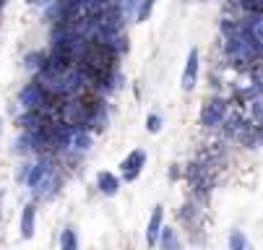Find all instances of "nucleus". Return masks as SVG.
I'll return each instance as SVG.
<instances>
[{"mask_svg": "<svg viewBox=\"0 0 263 250\" xmlns=\"http://www.w3.org/2000/svg\"><path fill=\"white\" fill-rule=\"evenodd\" d=\"M47 89L42 86V83H29V86L21 92V104H24L26 110H32V112H39L42 110V104L47 102Z\"/></svg>", "mask_w": 263, "mask_h": 250, "instance_id": "f257e3e1", "label": "nucleus"}, {"mask_svg": "<svg viewBox=\"0 0 263 250\" xmlns=\"http://www.w3.org/2000/svg\"><path fill=\"white\" fill-rule=\"evenodd\" d=\"M224 112H227V104H224L222 99H214V102H208L204 110H201V123H204L206 128H216V125H222V120H224Z\"/></svg>", "mask_w": 263, "mask_h": 250, "instance_id": "f03ea898", "label": "nucleus"}, {"mask_svg": "<svg viewBox=\"0 0 263 250\" xmlns=\"http://www.w3.org/2000/svg\"><path fill=\"white\" fill-rule=\"evenodd\" d=\"M146 162V151L144 149H136V151H131L125 159H123V177L125 180H136L138 177V172H141V167H144Z\"/></svg>", "mask_w": 263, "mask_h": 250, "instance_id": "7ed1b4c3", "label": "nucleus"}, {"mask_svg": "<svg viewBox=\"0 0 263 250\" xmlns=\"http://www.w3.org/2000/svg\"><path fill=\"white\" fill-rule=\"evenodd\" d=\"M195 76H198V50H190L185 73H183V89L185 92H190V89L195 86Z\"/></svg>", "mask_w": 263, "mask_h": 250, "instance_id": "20e7f679", "label": "nucleus"}, {"mask_svg": "<svg viewBox=\"0 0 263 250\" xmlns=\"http://www.w3.org/2000/svg\"><path fill=\"white\" fill-rule=\"evenodd\" d=\"M96 188H99L104 195H115L120 191V180H117V175H112V172H99V175H96Z\"/></svg>", "mask_w": 263, "mask_h": 250, "instance_id": "39448f33", "label": "nucleus"}, {"mask_svg": "<svg viewBox=\"0 0 263 250\" xmlns=\"http://www.w3.org/2000/svg\"><path fill=\"white\" fill-rule=\"evenodd\" d=\"M68 146L78 149V151H89V146H92V133H86L84 128H73L71 138H68Z\"/></svg>", "mask_w": 263, "mask_h": 250, "instance_id": "423d86ee", "label": "nucleus"}, {"mask_svg": "<svg viewBox=\"0 0 263 250\" xmlns=\"http://www.w3.org/2000/svg\"><path fill=\"white\" fill-rule=\"evenodd\" d=\"M162 219H164V209L156 206L151 214V222H149V232H146L149 245H156V237H159V230H162Z\"/></svg>", "mask_w": 263, "mask_h": 250, "instance_id": "0eeeda50", "label": "nucleus"}, {"mask_svg": "<svg viewBox=\"0 0 263 250\" xmlns=\"http://www.w3.org/2000/svg\"><path fill=\"white\" fill-rule=\"evenodd\" d=\"M52 172V167L47 164V162H42V164H37L32 172H29V188H32V191H37V188H39L42 183H44V177H47Z\"/></svg>", "mask_w": 263, "mask_h": 250, "instance_id": "6e6552de", "label": "nucleus"}, {"mask_svg": "<svg viewBox=\"0 0 263 250\" xmlns=\"http://www.w3.org/2000/svg\"><path fill=\"white\" fill-rule=\"evenodd\" d=\"M34 216H37V209L26 206L24 216H21V234H24V237H32V234H34Z\"/></svg>", "mask_w": 263, "mask_h": 250, "instance_id": "1a4fd4ad", "label": "nucleus"}, {"mask_svg": "<svg viewBox=\"0 0 263 250\" xmlns=\"http://www.w3.org/2000/svg\"><path fill=\"white\" fill-rule=\"evenodd\" d=\"M151 8H154V0H141V5H138V11H136V21H138V24L151 16Z\"/></svg>", "mask_w": 263, "mask_h": 250, "instance_id": "9d476101", "label": "nucleus"}, {"mask_svg": "<svg viewBox=\"0 0 263 250\" xmlns=\"http://www.w3.org/2000/svg\"><path fill=\"white\" fill-rule=\"evenodd\" d=\"M76 245H78V240H76V234H73V230H65V232H63V237H60V248L73 250Z\"/></svg>", "mask_w": 263, "mask_h": 250, "instance_id": "9b49d317", "label": "nucleus"}, {"mask_svg": "<svg viewBox=\"0 0 263 250\" xmlns=\"http://www.w3.org/2000/svg\"><path fill=\"white\" fill-rule=\"evenodd\" d=\"M156 240H159L162 248H177V240H175V232L172 230H164L162 237H156Z\"/></svg>", "mask_w": 263, "mask_h": 250, "instance_id": "f8f14e48", "label": "nucleus"}, {"mask_svg": "<svg viewBox=\"0 0 263 250\" xmlns=\"http://www.w3.org/2000/svg\"><path fill=\"white\" fill-rule=\"evenodd\" d=\"M229 248H232V250H245V248H247V240H245V234H240V232H235V234H232V240H229Z\"/></svg>", "mask_w": 263, "mask_h": 250, "instance_id": "ddd939ff", "label": "nucleus"}, {"mask_svg": "<svg viewBox=\"0 0 263 250\" xmlns=\"http://www.w3.org/2000/svg\"><path fill=\"white\" fill-rule=\"evenodd\" d=\"M146 128H149V133H159V131H162V117H159V115H149Z\"/></svg>", "mask_w": 263, "mask_h": 250, "instance_id": "4468645a", "label": "nucleus"}, {"mask_svg": "<svg viewBox=\"0 0 263 250\" xmlns=\"http://www.w3.org/2000/svg\"><path fill=\"white\" fill-rule=\"evenodd\" d=\"M26 68L29 71H39L42 68V55H29L26 58Z\"/></svg>", "mask_w": 263, "mask_h": 250, "instance_id": "2eb2a0df", "label": "nucleus"}, {"mask_svg": "<svg viewBox=\"0 0 263 250\" xmlns=\"http://www.w3.org/2000/svg\"><path fill=\"white\" fill-rule=\"evenodd\" d=\"M26 3H37V0H26Z\"/></svg>", "mask_w": 263, "mask_h": 250, "instance_id": "dca6fc26", "label": "nucleus"}]
</instances>
